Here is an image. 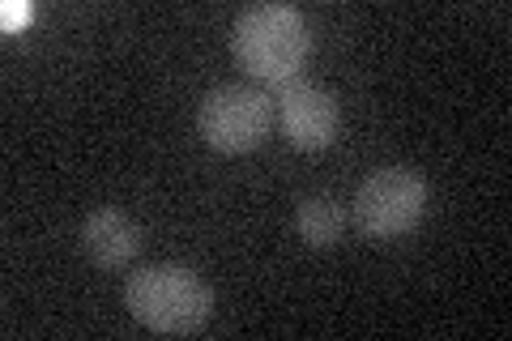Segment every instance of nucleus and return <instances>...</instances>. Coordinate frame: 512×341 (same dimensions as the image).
Returning a JSON list of instances; mask_svg holds the SVG:
<instances>
[{
  "label": "nucleus",
  "mask_w": 512,
  "mask_h": 341,
  "mask_svg": "<svg viewBox=\"0 0 512 341\" xmlns=\"http://www.w3.org/2000/svg\"><path fill=\"white\" fill-rule=\"evenodd\" d=\"M124 307L141 329H150L158 337H192L214 316V286L197 269L158 261L128 273Z\"/></svg>",
  "instance_id": "nucleus-1"
},
{
  "label": "nucleus",
  "mask_w": 512,
  "mask_h": 341,
  "mask_svg": "<svg viewBox=\"0 0 512 341\" xmlns=\"http://www.w3.org/2000/svg\"><path fill=\"white\" fill-rule=\"evenodd\" d=\"M231 52L252 77L291 86L312 56V26L295 5H248L231 26Z\"/></svg>",
  "instance_id": "nucleus-2"
},
{
  "label": "nucleus",
  "mask_w": 512,
  "mask_h": 341,
  "mask_svg": "<svg viewBox=\"0 0 512 341\" xmlns=\"http://www.w3.org/2000/svg\"><path fill=\"white\" fill-rule=\"evenodd\" d=\"M431 188L414 167H376L355 192V226L372 243H397L427 218Z\"/></svg>",
  "instance_id": "nucleus-3"
},
{
  "label": "nucleus",
  "mask_w": 512,
  "mask_h": 341,
  "mask_svg": "<svg viewBox=\"0 0 512 341\" xmlns=\"http://www.w3.org/2000/svg\"><path fill=\"white\" fill-rule=\"evenodd\" d=\"M269 128H274V103H269V94L256 86H239V81L214 86L197 107L201 141L214 154H227V158L261 150Z\"/></svg>",
  "instance_id": "nucleus-4"
},
{
  "label": "nucleus",
  "mask_w": 512,
  "mask_h": 341,
  "mask_svg": "<svg viewBox=\"0 0 512 341\" xmlns=\"http://www.w3.org/2000/svg\"><path fill=\"white\" fill-rule=\"evenodd\" d=\"M278 124L295 150H303V154L329 150L342 128L338 94L316 86V81H291L278 99Z\"/></svg>",
  "instance_id": "nucleus-5"
},
{
  "label": "nucleus",
  "mask_w": 512,
  "mask_h": 341,
  "mask_svg": "<svg viewBox=\"0 0 512 341\" xmlns=\"http://www.w3.org/2000/svg\"><path fill=\"white\" fill-rule=\"evenodd\" d=\"M77 239H82L86 261L107 269V273L128 269L137 261V252H141V226L128 218L124 209H116V205L90 209V214L82 218V231H77Z\"/></svg>",
  "instance_id": "nucleus-6"
},
{
  "label": "nucleus",
  "mask_w": 512,
  "mask_h": 341,
  "mask_svg": "<svg viewBox=\"0 0 512 341\" xmlns=\"http://www.w3.org/2000/svg\"><path fill=\"white\" fill-rule=\"evenodd\" d=\"M346 222H350L346 205L338 197H329V192H312V197H303L295 205V231L316 252L320 248H333V243H342Z\"/></svg>",
  "instance_id": "nucleus-7"
}]
</instances>
